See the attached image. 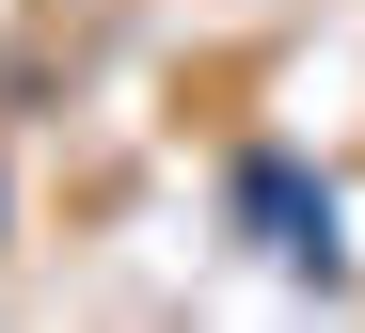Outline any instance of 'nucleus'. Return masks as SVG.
Wrapping results in <instances>:
<instances>
[{"mask_svg": "<svg viewBox=\"0 0 365 333\" xmlns=\"http://www.w3.org/2000/svg\"><path fill=\"white\" fill-rule=\"evenodd\" d=\"M238 222H270V254H286V270H318V286H334V190H302L270 143L238 159Z\"/></svg>", "mask_w": 365, "mask_h": 333, "instance_id": "obj_1", "label": "nucleus"}]
</instances>
